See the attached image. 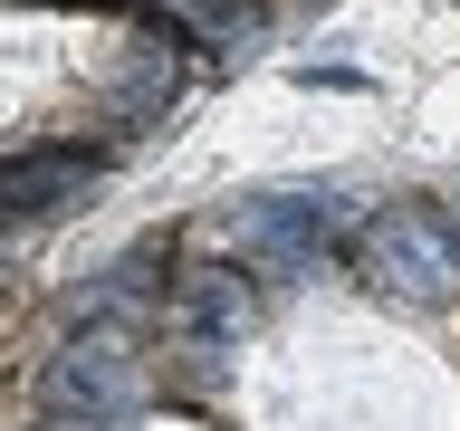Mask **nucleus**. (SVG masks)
<instances>
[{
	"label": "nucleus",
	"mask_w": 460,
	"mask_h": 431,
	"mask_svg": "<svg viewBox=\"0 0 460 431\" xmlns=\"http://www.w3.org/2000/svg\"><path fill=\"white\" fill-rule=\"evenodd\" d=\"M365 278L384 287V297H412V307H441L460 287V230L431 221V211H412V201H394V211H374L365 221Z\"/></svg>",
	"instance_id": "nucleus-1"
},
{
	"label": "nucleus",
	"mask_w": 460,
	"mask_h": 431,
	"mask_svg": "<svg viewBox=\"0 0 460 431\" xmlns=\"http://www.w3.org/2000/svg\"><path fill=\"white\" fill-rule=\"evenodd\" d=\"M230 240L269 268H307L326 240H336V192H259L230 211Z\"/></svg>",
	"instance_id": "nucleus-2"
},
{
	"label": "nucleus",
	"mask_w": 460,
	"mask_h": 431,
	"mask_svg": "<svg viewBox=\"0 0 460 431\" xmlns=\"http://www.w3.org/2000/svg\"><path fill=\"white\" fill-rule=\"evenodd\" d=\"M77 402H86V422H115V412L135 402V374H125V355H115L106 336L67 345V365H58V412H77Z\"/></svg>",
	"instance_id": "nucleus-3"
},
{
	"label": "nucleus",
	"mask_w": 460,
	"mask_h": 431,
	"mask_svg": "<svg viewBox=\"0 0 460 431\" xmlns=\"http://www.w3.org/2000/svg\"><path fill=\"white\" fill-rule=\"evenodd\" d=\"M58 192H77V163H20V172H0V211H49Z\"/></svg>",
	"instance_id": "nucleus-4"
}]
</instances>
